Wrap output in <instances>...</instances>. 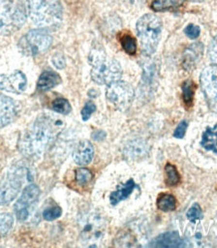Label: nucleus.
<instances>
[{"instance_id": "1", "label": "nucleus", "mask_w": 217, "mask_h": 248, "mask_svg": "<svg viewBox=\"0 0 217 248\" xmlns=\"http://www.w3.org/2000/svg\"><path fill=\"white\" fill-rule=\"evenodd\" d=\"M62 126V121L57 117L39 116L20 137L18 149L21 154L27 158L43 155L60 135Z\"/></svg>"}, {"instance_id": "2", "label": "nucleus", "mask_w": 217, "mask_h": 248, "mask_svg": "<svg viewBox=\"0 0 217 248\" xmlns=\"http://www.w3.org/2000/svg\"><path fill=\"white\" fill-rule=\"evenodd\" d=\"M89 61L92 65V78L98 85L108 86L121 79L122 68L120 63L116 60L108 58L103 49H92Z\"/></svg>"}, {"instance_id": "3", "label": "nucleus", "mask_w": 217, "mask_h": 248, "mask_svg": "<svg viewBox=\"0 0 217 248\" xmlns=\"http://www.w3.org/2000/svg\"><path fill=\"white\" fill-rule=\"evenodd\" d=\"M27 0H0V35L18 31L27 18Z\"/></svg>"}, {"instance_id": "4", "label": "nucleus", "mask_w": 217, "mask_h": 248, "mask_svg": "<svg viewBox=\"0 0 217 248\" xmlns=\"http://www.w3.org/2000/svg\"><path fill=\"white\" fill-rule=\"evenodd\" d=\"M29 15L39 29L54 27L62 20V6L60 0H30Z\"/></svg>"}, {"instance_id": "5", "label": "nucleus", "mask_w": 217, "mask_h": 248, "mask_svg": "<svg viewBox=\"0 0 217 248\" xmlns=\"http://www.w3.org/2000/svg\"><path fill=\"white\" fill-rule=\"evenodd\" d=\"M142 51L146 56H152L156 51L162 35V21L154 15L143 16L136 25Z\"/></svg>"}, {"instance_id": "6", "label": "nucleus", "mask_w": 217, "mask_h": 248, "mask_svg": "<svg viewBox=\"0 0 217 248\" xmlns=\"http://www.w3.org/2000/svg\"><path fill=\"white\" fill-rule=\"evenodd\" d=\"M52 45V37L43 30L27 32L18 43L20 51L27 57H34L46 51Z\"/></svg>"}, {"instance_id": "7", "label": "nucleus", "mask_w": 217, "mask_h": 248, "mask_svg": "<svg viewBox=\"0 0 217 248\" xmlns=\"http://www.w3.org/2000/svg\"><path fill=\"white\" fill-rule=\"evenodd\" d=\"M134 95L135 93L132 86L122 80H118L108 85L106 92L107 100L122 112L127 111L131 107Z\"/></svg>"}, {"instance_id": "8", "label": "nucleus", "mask_w": 217, "mask_h": 248, "mask_svg": "<svg viewBox=\"0 0 217 248\" xmlns=\"http://www.w3.org/2000/svg\"><path fill=\"white\" fill-rule=\"evenodd\" d=\"M79 227L81 239L86 242H97L104 236L106 220L101 214L92 212L80 218Z\"/></svg>"}, {"instance_id": "9", "label": "nucleus", "mask_w": 217, "mask_h": 248, "mask_svg": "<svg viewBox=\"0 0 217 248\" xmlns=\"http://www.w3.org/2000/svg\"><path fill=\"white\" fill-rule=\"evenodd\" d=\"M24 168L11 169L0 185V205L9 204L19 193L24 178Z\"/></svg>"}, {"instance_id": "10", "label": "nucleus", "mask_w": 217, "mask_h": 248, "mask_svg": "<svg viewBox=\"0 0 217 248\" xmlns=\"http://www.w3.org/2000/svg\"><path fill=\"white\" fill-rule=\"evenodd\" d=\"M39 195L40 190L34 184L29 185L22 191L21 196L15 205L16 216L19 221H25L30 217L38 201Z\"/></svg>"}, {"instance_id": "11", "label": "nucleus", "mask_w": 217, "mask_h": 248, "mask_svg": "<svg viewBox=\"0 0 217 248\" xmlns=\"http://www.w3.org/2000/svg\"><path fill=\"white\" fill-rule=\"evenodd\" d=\"M200 84L209 108L217 114V65H209L200 75Z\"/></svg>"}, {"instance_id": "12", "label": "nucleus", "mask_w": 217, "mask_h": 248, "mask_svg": "<svg viewBox=\"0 0 217 248\" xmlns=\"http://www.w3.org/2000/svg\"><path fill=\"white\" fill-rule=\"evenodd\" d=\"M27 87V79L23 73L16 71L9 76H0V90L12 93H21Z\"/></svg>"}, {"instance_id": "13", "label": "nucleus", "mask_w": 217, "mask_h": 248, "mask_svg": "<svg viewBox=\"0 0 217 248\" xmlns=\"http://www.w3.org/2000/svg\"><path fill=\"white\" fill-rule=\"evenodd\" d=\"M18 105L11 98L0 93V129L9 125L18 114Z\"/></svg>"}, {"instance_id": "14", "label": "nucleus", "mask_w": 217, "mask_h": 248, "mask_svg": "<svg viewBox=\"0 0 217 248\" xmlns=\"http://www.w3.org/2000/svg\"><path fill=\"white\" fill-rule=\"evenodd\" d=\"M150 247L156 248H177V247H185L186 243L181 239L176 232H167L161 234L156 237L149 245Z\"/></svg>"}, {"instance_id": "15", "label": "nucleus", "mask_w": 217, "mask_h": 248, "mask_svg": "<svg viewBox=\"0 0 217 248\" xmlns=\"http://www.w3.org/2000/svg\"><path fill=\"white\" fill-rule=\"evenodd\" d=\"M93 147L90 141L84 140L78 143L74 152V160L78 165L85 166L92 162L93 158Z\"/></svg>"}, {"instance_id": "16", "label": "nucleus", "mask_w": 217, "mask_h": 248, "mask_svg": "<svg viewBox=\"0 0 217 248\" xmlns=\"http://www.w3.org/2000/svg\"><path fill=\"white\" fill-rule=\"evenodd\" d=\"M149 147L142 140H134L128 143L125 147L124 154L132 160H140L148 155Z\"/></svg>"}, {"instance_id": "17", "label": "nucleus", "mask_w": 217, "mask_h": 248, "mask_svg": "<svg viewBox=\"0 0 217 248\" xmlns=\"http://www.w3.org/2000/svg\"><path fill=\"white\" fill-rule=\"evenodd\" d=\"M62 82V78L59 74L52 71H46L40 75L37 81V89L40 92H47Z\"/></svg>"}, {"instance_id": "18", "label": "nucleus", "mask_w": 217, "mask_h": 248, "mask_svg": "<svg viewBox=\"0 0 217 248\" xmlns=\"http://www.w3.org/2000/svg\"><path fill=\"white\" fill-rule=\"evenodd\" d=\"M203 52V46L201 44H195L190 46L186 50L183 56V66L185 70L189 71L191 70L193 66H195V63L201 57Z\"/></svg>"}, {"instance_id": "19", "label": "nucleus", "mask_w": 217, "mask_h": 248, "mask_svg": "<svg viewBox=\"0 0 217 248\" xmlns=\"http://www.w3.org/2000/svg\"><path fill=\"white\" fill-rule=\"evenodd\" d=\"M136 184L134 182L133 179H130L125 184L120 185L116 191H114L111 196H110V201L112 205H117L121 201H123L127 199L131 194L133 190L135 189Z\"/></svg>"}, {"instance_id": "20", "label": "nucleus", "mask_w": 217, "mask_h": 248, "mask_svg": "<svg viewBox=\"0 0 217 248\" xmlns=\"http://www.w3.org/2000/svg\"><path fill=\"white\" fill-rule=\"evenodd\" d=\"M201 146L206 151L217 154V125L214 127H208L202 134Z\"/></svg>"}, {"instance_id": "21", "label": "nucleus", "mask_w": 217, "mask_h": 248, "mask_svg": "<svg viewBox=\"0 0 217 248\" xmlns=\"http://www.w3.org/2000/svg\"><path fill=\"white\" fill-rule=\"evenodd\" d=\"M185 0H154L151 4V8L154 11H166L180 7Z\"/></svg>"}, {"instance_id": "22", "label": "nucleus", "mask_w": 217, "mask_h": 248, "mask_svg": "<svg viewBox=\"0 0 217 248\" xmlns=\"http://www.w3.org/2000/svg\"><path fill=\"white\" fill-rule=\"evenodd\" d=\"M157 207L164 211L170 212L176 209V198L171 194H161L157 199Z\"/></svg>"}, {"instance_id": "23", "label": "nucleus", "mask_w": 217, "mask_h": 248, "mask_svg": "<svg viewBox=\"0 0 217 248\" xmlns=\"http://www.w3.org/2000/svg\"><path fill=\"white\" fill-rule=\"evenodd\" d=\"M195 85L192 80H185L182 84V98L185 106L191 107L193 105Z\"/></svg>"}, {"instance_id": "24", "label": "nucleus", "mask_w": 217, "mask_h": 248, "mask_svg": "<svg viewBox=\"0 0 217 248\" xmlns=\"http://www.w3.org/2000/svg\"><path fill=\"white\" fill-rule=\"evenodd\" d=\"M121 46L124 48V50L130 54V56H135L137 52V43H136L135 38L130 34H124L120 39Z\"/></svg>"}, {"instance_id": "25", "label": "nucleus", "mask_w": 217, "mask_h": 248, "mask_svg": "<svg viewBox=\"0 0 217 248\" xmlns=\"http://www.w3.org/2000/svg\"><path fill=\"white\" fill-rule=\"evenodd\" d=\"M166 174V184L168 186H176L180 182V175L175 166L171 164H167L165 167Z\"/></svg>"}, {"instance_id": "26", "label": "nucleus", "mask_w": 217, "mask_h": 248, "mask_svg": "<svg viewBox=\"0 0 217 248\" xmlns=\"http://www.w3.org/2000/svg\"><path fill=\"white\" fill-rule=\"evenodd\" d=\"M13 225V217L9 213H0V238L5 236Z\"/></svg>"}, {"instance_id": "27", "label": "nucleus", "mask_w": 217, "mask_h": 248, "mask_svg": "<svg viewBox=\"0 0 217 248\" xmlns=\"http://www.w3.org/2000/svg\"><path fill=\"white\" fill-rule=\"evenodd\" d=\"M52 109L54 112L62 115L70 114L72 111V107L69 101L63 99V98H58L52 102Z\"/></svg>"}, {"instance_id": "28", "label": "nucleus", "mask_w": 217, "mask_h": 248, "mask_svg": "<svg viewBox=\"0 0 217 248\" xmlns=\"http://www.w3.org/2000/svg\"><path fill=\"white\" fill-rule=\"evenodd\" d=\"M93 179V174L89 169L79 168L76 170V181L78 184L84 186L90 183Z\"/></svg>"}, {"instance_id": "29", "label": "nucleus", "mask_w": 217, "mask_h": 248, "mask_svg": "<svg viewBox=\"0 0 217 248\" xmlns=\"http://www.w3.org/2000/svg\"><path fill=\"white\" fill-rule=\"evenodd\" d=\"M186 217L191 222H195V221H197V220L202 219L203 213H202V210H201V207L199 206V204L194 203L191 206V207H190V209L188 210V212L186 214Z\"/></svg>"}, {"instance_id": "30", "label": "nucleus", "mask_w": 217, "mask_h": 248, "mask_svg": "<svg viewBox=\"0 0 217 248\" xmlns=\"http://www.w3.org/2000/svg\"><path fill=\"white\" fill-rule=\"evenodd\" d=\"M62 211L61 209V207H59V206H56V207H49V208H46L45 211H44V218L46 220H47V221H52V220L54 219H58L59 217H61Z\"/></svg>"}, {"instance_id": "31", "label": "nucleus", "mask_w": 217, "mask_h": 248, "mask_svg": "<svg viewBox=\"0 0 217 248\" xmlns=\"http://www.w3.org/2000/svg\"><path fill=\"white\" fill-rule=\"evenodd\" d=\"M96 105H94L93 102H88L84 108L81 109V118H83L84 121H88L91 116L96 111Z\"/></svg>"}, {"instance_id": "32", "label": "nucleus", "mask_w": 217, "mask_h": 248, "mask_svg": "<svg viewBox=\"0 0 217 248\" xmlns=\"http://www.w3.org/2000/svg\"><path fill=\"white\" fill-rule=\"evenodd\" d=\"M185 34L191 39H196L200 35L199 26L194 24H188L185 29Z\"/></svg>"}, {"instance_id": "33", "label": "nucleus", "mask_w": 217, "mask_h": 248, "mask_svg": "<svg viewBox=\"0 0 217 248\" xmlns=\"http://www.w3.org/2000/svg\"><path fill=\"white\" fill-rule=\"evenodd\" d=\"M209 58L211 62L217 65V35L212 39L209 46Z\"/></svg>"}, {"instance_id": "34", "label": "nucleus", "mask_w": 217, "mask_h": 248, "mask_svg": "<svg viewBox=\"0 0 217 248\" xmlns=\"http://www.w3.org/2000/svg\"><path fill=\"white\" fill-rule=\"evenodd\" d=\"M187 126H188V123L186 121H182L179 124L174 132V137L176 138V139H182V138L185 136Z\"/></svg>"}, {"instance_id": "35", "label": "nucleus", "mask_w": 217, "mask_h": 248, "mask_svg": "<svg viewBox=\"0 0 217 248\" xmlns=\"http://www.w3.org/2000/svg\"><path fill=\"white\" fill-rule=\"evenodd\" d=\"M52 63L56 65V67L60 68V70H62L65 66V60L62 54H56V56H53L52 58Z\"/></svg>"}, {"instance_id": "36", "label": "nucleus", "mask_w": 217, "mask_h": 248, "mask_svg": "<svg viewBox=\"0 0 217 248\" xmlns=\"http://www.w3.org/2000/svg\"><path fill=\"white\" fill-rule=\"evenodd\" d=\"M191 1H195V2H202V1H205V0H191Z\"/></svg>"}]
</instances>
